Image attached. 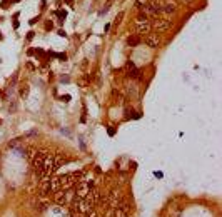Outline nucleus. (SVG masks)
I'll return each instance as SVG.
<instances>
[{
	"instance_id": "1",
	"label": "nucleus",
	"mask_w": 222,
	"mask_h": 217,
	"mask_svg": "<svg viewBox=\"0 0 222 217\" xmlns=\"http://www.w3.org/2000/svg\"><path fill=\"white\" fill-rule=\"evenodd\" d=\"M44 160H45V154L44 152H34V155H32V167H34V170L40 172Z\"/></svg>"
},
{
	"instance_id": "2",
	"label": "nucleus",
	"mask_w": 222,
	"mask_h": 217,
	"mask_svg": "<svg viewBox=\"0 0 222 217\" xmlns=\"http://www.w3.org/2000/svg\"><path fill=\"white\" fill-rule=\"evenodd\" d=\"M150 25H152V29L159 30V32H164V30L170 29V22L169 20H164V18H155Z\"/></svg>"
},
{
	"instance_id": "3",
	"label": "nucleus",
	"mask_w": 222,
	"mask_h": 217,
	"mask_svg": "<svg viewBox=\"0 0 222 217\" xmlns=\"http://www.w3.org/2000/svg\"><path fill=\"white\" fill-rule=\"evenodd\" d=\"M175 8H177V4H175L174 0H164V4H162V12H165V13H172V12H175Z\"/></svg>"
},
{
	"instance_id": "4",
	"label": "nucleus",
	"mask_w": 222,
	"mask_h": 217,
	"mask_svg": "<svg viewBox=\"0 0 222 217\" xmlns=\"http://www.w3.org/2000/svg\"><path fill=\"white\" fill-rule=\"evenodd\" d=\"M125 69H127V74H129L130 77H132V79H137V77L140 75L139 69H137V67H135V65L132 64V62H127V65H125Z\"/></svg>"
},
{
	"instance_id": "5",
	"label": "nucleus",
	"mask_w": 222,
	"mask_h": 217,
	"mask_svg": "<svg viewBox=\"0 0 222 217\" xmlns=\"http://www.w3.org/2000/svg\"><path fill=\"white\" fill-rule=\"evenodd\" d=\"M140 42H142V39H140L139 34H132V35L127 37V45L129 47H137Z\"/></svg>"
},
{
	"instance_id": "6",
	"label": "nucleus",
	"mask_w": 222,
	"mask_h": 217,
	"mask_svg": "<svg viewBox=\"0 0 222 217\" xmlns=\"http://www.w3.org/2000/svg\"><path fill=\"white\" fill-rule=\"evenodd\" d=\"M145 44L149 45V47H152V48H157L159 45H160V39H159L157 35H149L147 37V40H145Z\"/></svg>"
},
{
	"instance_id": "7",
	"label": "nucleus",
	"mask_w": 222,
	"mask_h": 217,
	"mask_svg": "<svg viewBox=\"0 0 222 217\" xmlns=\"http://www.w3.org/2000/svg\"><path fill=\"white\" fill-rule=\"evenodd\" d=\"M149 5L155 10V12H162V4H164V0H150V2H147Z\"/></svg>"
},
{
	"instance_id": "8",
	"label": "nucleus",
	"mask_w": 222,
	"mask_h": 217,
	"mask_svg": "<svg viewBox=\"0 0 222 217\" xmlns=\"http://www.w3.org/2000/svg\"><path fill=\"white\" fill-rule=\"evenodd\" d=\"M20 95H22L23 99H25V97L29 95V85H25V87H22V88H20Z\"/></svg>"
},
{
	"instance_id": "9",
	"label": "nucleus",
	"mask_w": 222,
	"mask_h": 217,
	"mask_svg": "<svg viewBox=\"0 0 222 217\" xmlns=\"http://www.w3.org/2000/svg\"><path fill=\"white\" fill-rule=\"evenodd\" d=\"M122 18H124V13H119V15H117V18L114 20V25L117 27V25H119L120 22H122Z\"/></svg>"
},
{
	"instance_id": "10",
	"label": "nucleus",
	"mask_w": 222,
	"mask_h": 217,
	"mask_svg": "<svg viewBox=\"0 0 222 217\" xmlns=\"http://www.w3.org/2000/svg\"><path fill=\"white\" fill-rule=\"evenodd\" d=\"M181 2H185V4H189V2H192V0H181Z\"/></svg>"
}]
</instances>
